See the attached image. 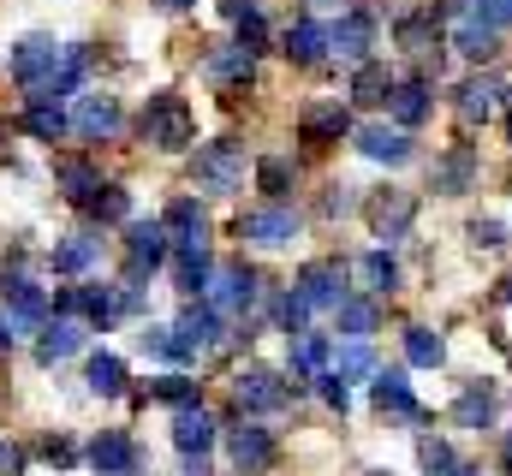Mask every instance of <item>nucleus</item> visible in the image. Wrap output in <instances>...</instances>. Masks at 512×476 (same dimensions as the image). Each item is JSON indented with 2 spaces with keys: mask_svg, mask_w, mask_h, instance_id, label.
Segmentation results:
<instances>
[{
  "mask_svg": "<svg viewBox=\"0 0 512 476\" xmlns=\"http://www.w3.org/2000/svg\"><path fill=\"white\" fill-rule=\"evenodd\" d=\"M137 137H143L149 149H161V155L191 149V137H197V114H191V102L173 96V90H155V96L143 102V114H137Z\"/></svg>",
  "mask_w": 512,
  "mask_h": 476,
  "instance_id": "nucleus-1",
  "label": "nucleus"
},
{
  "mask_svg": "<svg viewBox=\"0 0 512 476\" xmlns=\"http://www.w3.org/2000/svg\"><path fill=\"white\" fill-rule=\"evenodd\" d=\"M0 304H6V328H12V340L42 334V322H48V310H54V298H48L24 268H0Z\"/></svg>",
  "mask_w": 512,
  "mask_h": 476,
  "instance_id": "nucleus-2",
  "label": "nucleus"
},
{
  "mask_svg": "<svg viewBox=\"0 0 512 476\" xmlns=\"http://www.w3.org/2000/svg\"><path fill=\"white\" fill-rule=\"evenodd\" d=\"M191 185L203 197H233L245 191V149L239 143H203L191 155Z\"/></svg>",
  "mask_w": 512,
  "mask_h": 476,
  "instance_id": "nucleus-3",
  "label": "nucleus"
},
{
  "mask_svg": "<svg viewBox=\"0 0 512 476\" xmlns=\"http://www.w3.org/2000/svg\"><path fill=\"white\" fill-rule=\"evenodd\" d=\"M54 316H78L90 328H114V316H126V292L120 286H60L54 292Z\"/></svg>",
  "mask_w": 512,
  "mask_h": 476,
  "instance_id": "nucleus-4",
  "label": "nucleus"
},
{
  "mask_svg": "<svg viewBox=\"0 0 512 476\" xmlns=\"http://www.w3.org/2000/svg\"><path fill=\"white\" fill-rule=\"evenodd\" d=\"M173 250V233L161 221H126V286H143V274H155Z\"/></svg>",
  "mask_w": 512,
  "mask_h": 476,
  "instance_id": "nucleus-5",
  "label": "nucleus"
},
{
  "mask_svg": "<svg viewBox=\"0 0 512 476\" xmlns=\"http://www.w3.org/2000/svg\"><path fill=\"white\" fill-rule=\"evenodd\" d=\"M298 209H286V203H262L251 215H239V238L256 244V250H286L292 238H298Z\"/></svg>",
  "mask_w": 512,
  "mask_h": 476,
  "instance_id": "nucleus-6",
  "label": "nucleus"
},
{
  "mask_svg": "<svg viewBox=\"0 0 512 476\" xmlns=\"http://www.w3.org/2000/svg\"><path fill=\"white\" fill-rule=\"evenodd\" d=\"M256 292H262L256 268H245V262H227V268H215V274H209V292H203V298H209V304L233 322V316H245V310L256 304Z\"/></svg>",
  "mask_w": 512,
  "mask_h": 476,
  "instance_id": "nucleus-7",
  "label": "nucleus"
},
{
  "mask_svg": "<svg viewBox=\"0 0 512 476\" xmlns=\"http://www.w3.org/2000/svg\"><path fill=\"white\" fill-rule=\"evenodd\" d=\"M233 405L251 411V417H268V411H286L292 405V387L274 369H239L233 375Z\"/></svg>",
  "mask_w": 512,
  "mask_h": 476,
  "instance_id": "nucleus-8",
  "label": "nucleus"
},
{
  "mask_svg": "<svg viewBox=\"0 0 512 476\" xmlns=\"http://www.w3.org/2000/svg\"><path fill=\"white\" fill-rule=\"evenodd\" d=\"M364 221H370V233L382 238V250L387 244H399V238L411 233V221H417V197L411 191H376L370 203H364Z\"/></svg>",
  "mask_w": 512,
  "mask_h": 476,
  "instance_id": "nucleus-9",
  "label": "nucleus"
},
{
  "mask_svg": "<svg viewBox=\"0 0 512 476\" xmlns=\"http://www.w3.org/2000/svg\"><path fill=\"white\" fill-rule=\"evenodd\" d=\"M60 60H66V48H60L54 36H24V42L12 48V78H18L24 90H42V84L60 72Z\"/></svg>",
  "mask_w": 512,
  "mask_h": 476,
  "instance_id": "nucleus-10",
  "label": "nucleus"
},
{
  "mask_svg": "<svg viewBox=\"0 0 512 476\" xmlns=\"http://www.w3.org/2000/svg\"><path fill=\"white\" fill-rule=\"evenodd\" d=\"M298 298H304V310L316 316V310H340L352 292H346V268L340 262H304V274H298V286H292Z\"/></svg>",
  "mask_w": 512,
  "mask_h": 476,
  "instance_id": "nucleus-11",
  "label": "nucleus"
},
{
  "mask_svg": "<svg viewBox=\"0 0 512 476\" xmlns=\"http://www.w3.org/2000/svg\"><path fill=\"white\" fill-rule=\"evenodd\" d=\"M370 48H376V18L370 12H340L328 24V54H340L346 66H364Z\"/></svg>",
  "mask_w": 512,
  "mask_h": 476,
  "instance_id": "nucleus-12",
  "label": "nucleus"
},
{
  "mask_svg": "<svg viewBox=\"0 0 512 476\" xmlns=\"http://www.w3.org/2000/svg\"><path fill=\"white\" fill-rule=\"evenodd\" d=\"M477 173H483L477 149H471V143H453L447 155H435V167H429V185H435V197H465V191L477 185Z\"/></svg>",
  "mask_w": 512,
  "mask_h": 476,
  "instance_id": "nucleus-13",
  "label": "nucleus"
},
{
  "mask_svg": "<svg viewBox=\"0 0 512 476\" xmlns=\"http://www.w3.org/2000/svg\"><path fill=\"white\" fill-rule=\"evenodd\" d=\"M84 459L96 465V476H137V465H143V447L131 441L126 429H102V435L84 447Z\"/></svg>",
  "mask_w": 512,
  "mask_h": 476,
  "instance_id": "nucleus-14",
  "label": "nucleus"
},
{
  "mask_svg": "<svg viewBox=\"0 0 512 476\" xmlns=\"http://www.w3.org/2000/svg\"><path fill=\"white\" fill-rule=\"evenodd\" d=\"M298 137H304L310 149H328V143L352 137V108H346V102H310V108L298 114Z\"/></svg>",
  "mask_w": 512,
  "mask_h": 476,
  "instance_id": "nucleus-15",
  "label": "nucleus"
},
{
  "mask_svg": "<svg viewBox=\"0 0 512 476\" xmlns=\"http://www.w3.org/2000/svg\"><path fill=\"white\" fill-rule=\"evenodd\" d=\"M72 131L78 137H120L126 131V114H120V102L114 96H102V90H90V96H78V114H72Z\"/></svg>",
  "mask_w": 512,
  "mask_h": 476,
  "instance_id": "nucleus-16",
  "label": "nucleus"
},
{
  "mask_svg": "<svg viewBox=\"0 0 512 476\" xmlns=\"http://www.w3.org/2000/svg\"><path fill=\"white\" fill-rule=\"evenodd\" d=\"M227 453H233V465L245 476H262L274 465V435L256 429V423H233V429H227Z\"/></svg>",
  "mask_w": 512,
  "mask_h": 476,
  "instance_id": "nucleus-17",
  "label": "nucleus"
},
{
  "mask_svg": "<svg viewBox=\"0 0 512 476\" xmlns=\"http://www.w3.org/2000/svg\"><path fill=\"white\" fill-rule=\"evenodd\" d=\"M161 227L173 233V250H209V221H203L197 197H173L161 209Z\"/></svg>",
  "mask_w": 512,
  "mask_h": 476,
  "instance_id": "nucleus-18",
  "label": "nucleus"
},
{
  "mask_svg": "<svg viewBox=\"0 0 512 476\" xmlns=\"http://www.w3.org/2000/svg\"><path fill=\"white\" fill-rule=\"evenodd\" d=\"M453 48H459L465 60H477V66H483V60H495V54H501V24H489V18H483V6H471V12L459 18V30H453Z\"/></svg>",
  "mask_w": 512,
  "mask_h": 476,
  "instance_id": "nucleus-19",
  "label": "nucleus"
},
{
  "mask_svg": "<svg viewBox=\"0 0 512 476\" xmlns=\"http://www.w3.org/2000/svg\"><path fill=\"white\" fill-rule=\"evenodd\" d=\"M173 447H179L185 459H203V453L215 447V417L203 411V399H197V405H179V411H173Z\"/></svg>",
  "mask_w": 512,
  "mask_h": 476,
  "instance_id": "nucleus-20",
  "label": "nucleus"
},
{
  "mask_svg": "<svg viewBox=\"0 0 512 476\" xmlns=\"http://www.w3.org/2000/svg\"><path fill=\"white\" fill-rule=\"evenodd\" d=\"M501 96H507V84L477 72V78H465V84H459V102H453V108H459V119H465V125H483V119L501 114Z\"/></svg>",
  "mask_w": 512,
  "mask_h": 476,
  "instance_id": "nucleus-21",
  "label": "nucleus"
},
{
  "mask_svg": "<svg viewBox=\"0 0 512 476\" xmlns=\"http://www.w3.org/2000/svg\"><path fill=\"white\" fill-rule=\"evenodd\" d=\"M78 346H84V322H78V316H54V322H42V334H36V363L54 369V363H66Z\"/></svg>",
  "mask_w": 512,
  "mask_h": 476,
  "instance_id": "nucleus-22",
  "label": "nucleus"
},
{
  "mask_svg": "<svg viewBox=\"0 0 512 476\" xmlns=\"http://www.w3.org/2000/svg\"><path fill=\"white\" fill-rule=\"evenodd\" d=\"M328 334H316V328H304V334H286V363H292V375L298 381H316V375H328Z\"/></svg>",
  "mask_w": 512,
  "mask_h": 476,
  "instance_id": "nucleus-23",
  "label": "nucleus"
},
{
  "mask_svg": "<svg viewBox=\"0 0 512 476\" xmlns=\"http://www.w3.org/2000/svg\"><path fill=\"white\" fill-rule=\"evenodd\" d=\"M370 399H376V411H382V417H405V423H423V405L411 399V381H405L399 369H382V375L370 381Z\"/></svg>",
  "mask_w": 512,
  "mask_h": 476,
  "instance_id": "nucleus-24",
  "label": "nucleus"
},
{
  "mask_svg": "<svg viewBox=\"0 0 512 476\" xmlns=\"http://www.w3.org/2000/svg\"><path fill=\"white\" fill-rule=\"evenodd\" d=\"M280 54H286L292 66H316V60L328 54V24H316V18L286 24V30H280Z\"/></svg>",
  "mask_w": 512,
  "mask_h": 476,
  "instance_id": "nucleus-25",
  "label": "nucleus"
},
{
  "mask_svg": "<svg viewBox=\"0 0 512 476\" xmlns=\"http://www.w3.org/2000/svg\"><path fill=\"white\" fill-rule=\"evenodd\" d=\"M96 262H102V238L90 233V227H84V233H66L48 250V268H54V274H84V268H96Z\"/></svg>",
  "mask_w": 512,
  "mask_h": 476,
  "instance_id": "nucleus-26",
  "label": "nucleus"
},
{
  "mask_svg": "<svg viewBox=\"0 0 512 476\" xmlns=\"http://www.w3.org/2000/svg\"><path fill=\"white\" fill-rule=\"evenodd\" d=\"M393 36H399V48H405V54L429 60V54H441V12H435V6H429V12H411V18H399V24H393Z\"/></svg>",
  "mask_w": 512,
  "mask_h": 476,
  "instance_id": "nucleus-27",
  "label": "nucleus"
},
{
  "mask_svg": "<svg viewBox=\"0 0 512 476\" xmlns=\"http://www.w3.org/2000/svg\"><path fill=\"white\" fill-rule=\"evenodd\" d=\"M352 274H358V286H364L370 298H393V292H399V262H393L387 250H364V256L352 262Z\"/></svg>",
  "mask_w": 512,
  "mask_h": 476,
  "instance_id": "nucleus-28",
  "label": "nucleus"
},
{
  "mask_svg": "<svg viewBox=\"0 0 512 476\" xmlns=\"http://www.w3.org/2000/svg\"><path fill=\"white\" fill-rule=\"evenodd\" d=\"M203 72H209V84H221V90H233V84H251V72H256V54L251 48H215L209 60H203Z\"/></svg>",
  "mask_w": 512,
  "mask_h": 476,
  "instance_id": "nucleus-29",
  "label": "nucleus"
},
{
  "mask_svg": "<svg viewBox=\"0 0 512 476\" xmlns=\"http://www.w3.org/2000/svg\"><path fill=\"white\" fill-rule=\"evenodd\" d=\"M358 155L387 161V167H405V161H411V137H405V131H387V125H364V131H358Z\"/></svg>",
  "mask_w": 512,
  "mask_h": 476,
  "instance_id": "nucleus-30",
  "label": "nucleus"
},
{
  "mask_svg": "<svg viewBox=\"0 0 512 476\" xmlns=\"http://www.w3.org/2000/svg\"><path fill=\"white\" fill-rule=\"evenodd\" d=\"M221 322H227V316H221L209 298H203V304H185V316H179V340H191V346L203 352V346L221 340Z\"/></svg>",
  "mask_w": 512,
  "mask_h": 476,
  "instance_id": "nucleus-31",
  "label": "nucleus"
},
{
  "mask_svg": "<svg viewBox=\"0 0 512 476\" xmlns=\"http://www.w3.org/2000/svg\"><path fill=\"white\" fill-rule=\"evenodd\" d=\"M453 423H459V429H489V423H495V387H489V381H471V387L459 393V405H453Z\"/></svg>",
  "mask_w": 512,
  "mask_h": 476,
  "instance_id": "nucleus-32",
  "label": "nucleus"
},
{
  "mask_svg": "<svg viewBox=\"0 0 512 476\" xmlns=\"http://www.w3.org/2000/svg\"><path fill=\"white\" fill-rule=\"evenodd\" d=\"M387 96H393V72H387L382 60H364L352 72V108H382Z\"/></svg>",
  "mask_w": 512,
  "mask_h": 476,
  "instance_id": "nucleus-33",
  "label": "nucleus"
},
{
  "mask_svg": "<svg viewBox=\"0 0 512 476\" xmlns=\"http://www.w3.org/2000/svg\"><path fill=\"white\" fill-rule=\"evenodd\" d=\"M429 96H435V90H429L423 78H405V84H393L387 108H393V119H399V125H423V119H429V108H435Z\"/></svg>",
  "mask_w": 512,
  "mask_h": 476,
  "instance_id": "nucleus-34",
  "label": "nucleus"
},
{
  "mask_svg": "<svg viewBox=\"0 0 512 476\" xmlns=\"http://www.w3.org/2000/svg\"><path fill=\"white\" fill-rule=\"evenodd\" d=\"M36 143H60L66 131H72V119L60 114V102H24V119H18Z\"/></svg>",
  "mask_w": 512,
  "mask_h": 476,
  "instance_id": "nucleus-35",
  "label": "nucleus"
},
{
  "mask_svg": "<svg viewBox=\"0 0 512 476\" xmlns=\"http://www.w3.org/2000/svg\"><path fill=\"white\" fill-rule=\"evenodd\" d=\"M209 274H215V268H209V250H179V256H173V286H179L185 298H203V292H209Z\"/></svg>",
  "mask_w": 512,
  "mask_h": 476,
  "instance_id": "nucleus-36",
  "label": "nucleus"
},
{
  "mask_svg": "<svg viewBox=\"0 0 512 476\" xmlns=\"http://www.w3.org/2000/svg\"><path fill=\"white\" fill-rule=\"evenodd\" d=\"M84 387L90 393H102V399H114V393H126V363L114 352H96L84 363Z\"/></svg>",
  "mask_w": 512,
  "mask_h": 476,
  "instance_id": "nucleus-37",
  "label": "nucleus"
},
{
  "mask_svg": "<svg viewBox=\"0 0 512 476\" xmlns=\"http://www.w3.org/2000/svg\"><path fill=\"white\" fill-rule=\"evenodd\" d=\"M84 215H96V221L120 227V221H131V191H126V185H96V191H90V203H84Z\"/></svg>",
  "mask_w": 512,
  "mask_h": 476,
  "instance_id": "nucleus-38",
  "label": "nucleus"
},
{
  "mask_svg": "<svg viewBox=\"0 0 512 476\" xmlns=\"http://www.w3.org/2000/svg\"><path fill=\"white\" fill-rule=\"evenodd\" d=\"M54 185L66 191V203H78V209H84V203H90V191H96L102 179H96V167H84V161H54Z\"/></svg>",
  "mask_w": 512,
  "mask_h": 476,
  "instance_id": "nucleus-39",
  "label": "nucleus"
},
{
  "mask_svg": "<svg viewBox=\"0 0 512 476\" xmlns=\"http://www.w3.org/2000/svg\"><path fill=\"white\" fill-rule=\"evenodd\" d=\"M376 316H382V310H376V298H370V292H364V298H346V304L334 310L340 334H352V340H370V334H376Z\"/></svg>",
  "mask_w": 512,
  "mask_h": 476,
  "instance_id": "nucleus-40",
  "label": "nucleus"
},
{
  "mask_svg": "<svg viewBox=\"0 0 512 476\" xmlns=\"http://www.w3.org/2000/svg\"><path fill=\"white\" fill-rule=\"evenodd\" d=\"M256 191H262L268 203H280V197L292 191V161H286V155H262V161H256Z\"/></svg>",
  "mask_w": 512,
  "mask_h": 476,
  "instance_id": "nucleus-41",
  "label": "nucleus"
},
{
  "mask_svg": "<svg viewBox=\"0 0 512 476\" xmlns=\"http://www.w3.org/2000/svg\"><path fill=\"white\" fill-rule=\"evenodd\" d=\"M405 357L417 363V369H435L447 346H441V334H429V328H405Z\"/></svg>",
  "mask_w": 512,
  "mask_h": 476,
  "instance_id": "nucleus-42",
  "label": "nucleus"
},
{
  "mask_svg": "<svg viewBox=\"0 0 512 476\" xmlns=\"http://www.w3.org/2000/svg\"><path fill=\"white\" fill-rule=\"evenodd\" d=\"M149 393L167 399L173 411H179V405H197V381H191V375H161V381H149Z\"/></svg>",
  "mask_w": 512,
  "mask_h": 476,
  "instance_id": "nucleus-43",
  "label": "nucleus"
},
{
  "mask_svg": "<svg viewBox=\"0 0 512 476\" xmlns=\"http://www.w3.org/2000/svg\"><path fill=\"white\" fill-rule=\"evenodd\" d=\"M334 375H340V381H358V375H370V346L358 340V346L334 352Z\"/></svg>",
  "mask_w": 512,
  "mask_h": 476,
  "instance_id": "nucleus-44",
  "label": "nucleus"
},
{
  "mask_svg": "<svg viewBox=\"0 0 512 476\" xmlns=\"http://www.w3.org/2000/svg\"><path fill=\"white\" fill-rule=\"evenodd\" d=\"M417 459H423V471H453V447H447V441H435V435H423V441H417Z\"/></svg>",
  "mask_w": 512,
  "mask_h": 476,
  "instance_id": "nucleus-45",
  "label": "nucleus"
},
{
  "mask_svg": "<svg viewBox=\"0 0 512 476\" xmlns=\"http://www.w3.org/2000/svg\"><path fill=\"white\" fill-rule=\"evenodd\" d=\"M137 346H143L149 357H173V346H179V334H173V328H155V322H149V328L137 334Z\"/></svg>",
  "mask_w": 512,
  "mask_h": 476,
  "instance_id": "nucleus-46",
  "label": "nucleus"
},
{
  "mask_svg": "<svg viewBox=\"0 0 512 476\" xmlns=\"http://www.w3.org/2000/svg\"><path fill=\"white\" fill-rule=\"evenodd\" d=\"M352 209H358L352 185H328V197H322V215H328V221H340V215H352Z\"/></svg>",
  "mask_w": 512,
  "mask_h": 476,
  "instance_id": "nucleus-47",
  "label": "nucleus"
},
{
  "mask_svg": "<svg viewBox=\"0 0 512 476\" xmlns=\"http://www.w3.org/2000/svg\"><path fill=\"white\" fill-rule=\"evenodd\" d=\"M471 244H477V250H501V244H507V227L477 215V221H471Z\"/></svg>",
  "mask_w": 512,
  "mask_h": 476,
  "instance_id": "nucleus-48",
  "label": "nucleus"
},
{
  "mask_svg": "<svg viewBox=\"0 0 512 476\" xmlns=\"http://www.w3.org/2000/svg\"><path fill=\"white\" fill-rule=\"evenodd\" d=\"M262 42H268V24H262V12H245V18H239V48L262 54Z\"/></svg>",
  "mask_w": 512,
  "mask_h": 476,
  "instance_id": "nucleus-49",
  "label": "nucleus"
},
{
  "mask_svg": "<svg viewBox=\"0 0 512 476\" xmlns=\"http://www.w3.org/2000/svg\"><path fill=\"white\" fill-rule=\"evenodd\" d=\"M42 459H48V465H72V459H78V447H72V441H60V435H48V441H42Z\"/></svg>",
  "mask_w": 512,
  "mask_h": 476,
  "instance_id": "nucleus-50",
  "label": "nucleus"
},
{
  "mask_svg": "<svg viewBox=\"0 0 512 476\" xmlns=\"http://www.w3.org/2000/svg\"><path fill=\"white\" fill-rule=\"evenodd\" d=\"M18 471H24V447L6 441V447H0V476H18Z\"/></svg>",
  "mask_w": 512,
  "mask_h": 476,
  "instance_id": "nucleus-51",
  "label": "nucleus"
},
{
  "mask_svg": "<svg viewBox=\"0 0 512 476\" xmlns=\"http://www.w3.org/2000/svg\"><path fill=\"white\" fill-rule=\"evenodd\" d=\"M161 12H185V6H197V0H155Z\"/></svg>",
  "mask_w": 512,
  "mask_h": 476,
  "instance_id": "nucleus-52",
  "label": "nucleus"
},
{
  "mask_svg": "<svg viewBox=\"0 0 512 476\" xmlns=\"http://www.w3.org/2000/svg\"><path fill=\"white\" fill-rule=\"evenodd\" d=\"M6 346H12V328H6V316H0V352H6Z\"/></svg>",
  "mask_w": 512,
  "mask_h": 476,
  "instance_id": "nucleus-53",
  "label": "nucleus"
},
{
  "mask_svg": "<svg viewBox=\"0 0 512 476\" xmlns=\"http://www.w3.org/2000/svg\"><path fill=\"white\" fill-rule=\"evenodd\" d=\"M495 298H501V304H512V280H501V292H495Z\"/></svg>",
  "mask_w": 512,
  "mask_h": 476,
  "instance_id": "nucleus-54",
  "label": "nucleus"
},
{
  "mask_svg": "<svg viewBox=\"0 0 512 476\" xmlns=\"http://www.w3.org/2000/svg\"><path fill=\"white\" fill-rule=\"evenodd\" d=\"M447 476H477V471H471V465H453V471H447Z\"/></svg>",
  "mask_w": 512,
  "mask_h": 476,
  "instance_id": "nucleus-55",
  "label": "nucleus"
},
{
  "mask_svg": "<svg viewBox=\"0 0 512 476\" xmlns=\"http://www.w3.org/2000/svg\"><path fill=\"white\" fill-rule=\"evenodd\" d=\"M507 476H512V435H507Z\"/></svg>",
  "mask_w": 512,
  "mask_h": 476,
  "instance_id": "nucleus-56",
  "label": "nucleus"
},
{
  "mask_svg": "<svg viewBox=\"0 0 512 476\" xmlns=\"http://www.w3.org/2000/svg\"><path fill=\"white\" fill-rule=\"evenodd\" d=\"M310 6H340V0H310Z\"/></svg>",
  "mask_w": 512,
  "mask_h": 476,
  "instance_id": "nucleus-57",
  "label": "nucleus"
},
{
  "mask_svg": "<svg viewBox=\"0 0 512 476\" xmlns=\"http://www.w3.org/2000/svg\"><path fill=\"white\" fill-rule=\"evenodd\" d=\"M370 476H387V471H370Z\"/></svg>",
  "mask_w": 512,
  "mask_h": 476,
  "instance_id": "nucleus-58",
  "label": "nucleus"
},
{
  "mask_svg": "<svg viewBox=\"0 0 512 476\" xmlns=\"http://www.w3.org/2000/svg\"><path fill=\"white\" fill-rule=\"evenodd\" d=\"M507 131H512V114H507Z\"/></svg>",
  "mask_w": 512,
  "mask_h": 476,
  "instance_id": "nucleus-59",
  "label": "nucleus"
}]
</instances>
